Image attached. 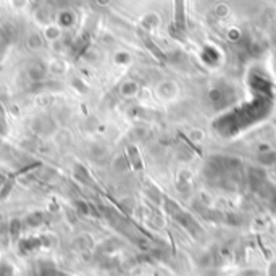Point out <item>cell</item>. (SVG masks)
<instances>
[{"mask_svg": "<svg viewBox=\"0 0 276 276\" xmlns=\"http://www.w3.org/2000/svg\"><path fill=\"white\" fill-rule=\"evenodd\" d=\"M178 96V86L171 81H163L157 86V97L163 102H171L175 100Z\"/></svg>", "mask_w": 276, "mask_h": 276, "instance_id": "1", "label": "cell"}, {"mask_svg": "<svg viewBox=\"0 0 276 276\" xmlns=\"http://www.w3.org/2000/svg\"><path fill=\"white\" fill-rule=\"evenodd\" d=\"M138 92H139V84L133 79L124 81L123 84L119 86V96L124 99H134L138 96Z\"/></svg>", "mask_w": 276, "mask_h": 276, "instance_id": "2", "label": "cell"}]
</instances>
